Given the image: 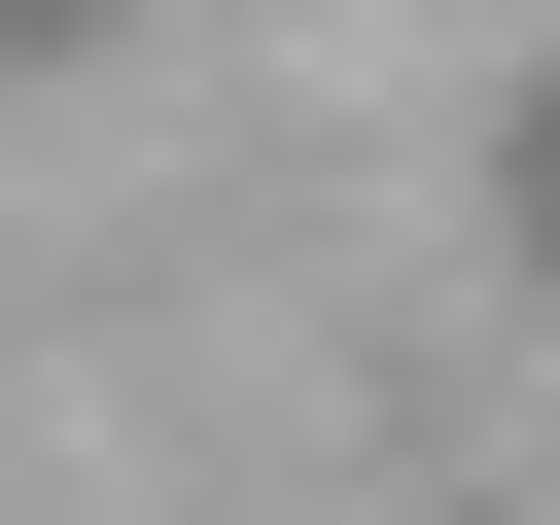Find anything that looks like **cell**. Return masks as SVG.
I'll return each instance as SVG.
<instances>
[{
    "label": "cell",
    "instance_id": "1",
    "mask_svg": "<svg viewBox=\"0 0 560 525\" xmlns=\"http://www.w3.org/2000/svg\"><path fill=\"white\" fill-rule=\"evenodd\" d=\"M525 210H560V105H525Z\"/></svg>",
    "mask_w": 560,
    "mask_h": 525
},
{
    "label": "cell",
    "instance_id": "2",
    "mask_svg": "<svg viewBox=\"0 0 560 525\" xmlns=\"http://www.w3.org/2000/svg\"><path fill=\"white\" fill-rule=\"evenodd\" d=\"M0 35H70V0H0Z\"/></svg>",
    "mask_w": 560,
    "mask_h": 525
}]
</instances>
